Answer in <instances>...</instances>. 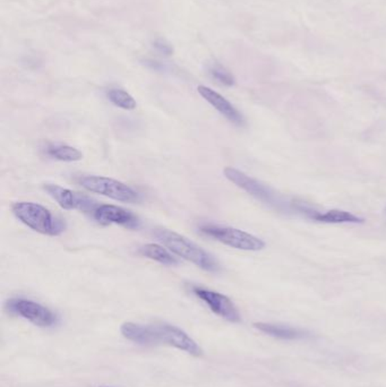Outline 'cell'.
I'll use <instances>...</instances> for the list:
<instances>
[{
    "mask_svg": "<svg viewBox=\"0 0 386 387\" xmlns=\"http://www.w3.org/2000/svg\"><path fill=\"white\" fill-rule=\"evenodd\" d=\"M120 332L125 339L136 344L145 347L168 345L186 352L193 357L203 355V350L195 340L192 339L183 329L167 322L150 325H142L132 322H124L120 327Z\"/></svg>",
    "mask_w": 386,
    "mask_h": 387,
    "instance_id": "obj_1",
    "label": "cell"
},
{
    "mask_svg": "<svg viewBox=\"0 0 386 387\" xmlns=\"http://www.w3.org/2000/svg\"><path fill=\"white\" fill-rule=\"evenodd\" d=\"M155 233V237L174 255L192 261L193 264L209 273H219L221 271V265L214 256L190 242L186 237L168 229H157Z\"/></svg>",
    "mask_w": 386,
    "mask_h": 387,
    "instance_id": "obj_2",
    "label": "cell"
},
{
    "mask_svg": "<svg viewBox=\"0 0 386 387\" xmlns=\"http://www.w3.org/2000/svg\"><path fill=\"white\" fill-rule=\"evenodd\" d=\"M12 212L23 224L45 236H60L66 230L65 220L54 215L48 209L38 203L17 202L13 204Z\"/></svg>",
    "mask_w": 386,
    "mask_h": 387,
    "instance_id": "obj_3",
    "label": "cell"
},
{
    "mask_svg": "<svg viewBox=\"0 0 386 387\" xmlns=\"http://www.w3.org/2000/svg\"><path fill=\"white\" fill-rule=\"evenodd\" d=\"M223 174L229 181H231L232 184H235L237 187L249 194L251 196L255 197L256 200H261L262 203L266 204L269 207H273L277 211H282V212H289V211L296 212L297 203H288L273 189L267 187L266 185L262 184L261 181L249 177L238 169L227 167L223 170Z\"/></svg>",
    "mask_w": 386,
    "mask_h": 387,
    "instance_id": "obj_4",
    "label": "cell"
},
{
    "mask_svg": "<svg viewBox=\"0 0 386 387\" xmlns=\"http://www.w3.org/2000/svg\"><path fill=\"white\" fill-rule=\"evenodd\" d=\"M198 229L204 236L209 237L216 242H221L223 245L239 249V250L258 252V250L264 249L265 247V242L262 239L253 236L251 233H245L242 230L231 228V226L204 223L198 226Z\"/></svg>",
    "mask_w": 386,
    "mask_h": 387,
    "instance_id": "obj_5",
    "label": "cell"
},
{
    "mask_svg": "<svg viewBox=\"0 0 386 387\" xmlns=\"http://www.w3.org/2000/svg\"><path fill=\"white\" fill-rule=\"evenodd\" d=\"M78 184L84 189L91 193L99 194L102 196L109 197L111 200L122 203H139L141 195L128 185L113 178L101 176H84L78 178Z\"/></svg>",
    "mask_w": 386,
    "mask_h": 387,
    "instance_id": "obj_6",
    "label": "cell"
},
{
    "mask_svg": "<svg viewBox=\"0 0 386 387\" xmlns=\"http://www.w3.org/2000/svg\"><path fill=\"white\" fill-rule=\"evenodd\" d=\"M7 312L14 316L21 317L23 320L32 322L33 325L49 329L54 327L59 322V317L48 307L43 306L36 301L24 299V298H13L5 305Z\"/></svg>",
    "mask_w": 386,
    "mask_h": 387,
    "instance_id": "obj_7",
    "label": "cell"
},
{
    "mask_svg": "<svg viewBox=\"0 0 386 387\" xmlns=\"http://www.w3.org/2000/svg\"><path fill=\"white\" fill-rule=\"evenodd\" d=\"M192 291L200 301L209 307L213 314H216V316L230 322H239L242 320L238 308L232 303L231 299L225 294L198 285L192 287Z\"/></svg>",
    "mask_w": 386,
    "mask_h": 387,
    "instance_id": "obj_8",
    "label": "cell"
},
{
    "mask_svg": "<svg viewBox=\"0 0 386 387\" xmlns=\"http://www.w3.org/2000/svg\"><path fill=\"white\" fill-rule=\"evenodd\" d=\"M43 189L64 210H78L84 213L92 214L99 207L95 200L87 195L61 187L58 185L47 184L43 186Z\"/></svg>",
    "mask_w": 386,
    "mask_h": 387,
    "instance_id": "obj_9",
    "label": "cell"
},
{
    "mask_svg": "<svg viewBox=\"0 0 386 387\" xmlns=\"http://www.w3.org/2000/svg\"><path fill=\"white\" fill-rule=\"evenodd\" d=\"M93 219L102 226L118 224L126 229L136 230L141 226V220L132 211L116 205H99L92 213Z\"/></svg>",
    "mask_w": 386,
    "mask_h": 387,
    "instance_id": "obj_10",
    "label": "cell"
},
{
    "mask_svg": "<svg viewBox=\"0 0 386 387\" xmlns=\"http://www.w3.org/2000/svg\"><path fill=\"white\" fill-rule=\"evenodd\" d=\"M197 91L201 94V97H203L204 100L207 101L216 111H219L225 119H228L235 126H246V119H245L242 113L238 109H236L232 104H230L221 94L218 93L212 89H209V87L203 86V85L198 86Z\"/></svg>",
    "mask_w": 386,
    "mask_h": 387,
    "instance_id": "obj_11",
    "label": "cell"
},
{
    "mask_svg": "<svg viewBox=\"0 0 386 387\" xmlns=\"http://www.w3.org/2000/svg\"><path fill=\"white\" fill-rule=\"evenodd\" d=\"M254 326L260 332L264 333L266 336H272L275 339L286 340V341L305 339L309 336L308 333L305 332L303 329L291 327V326L281 325V324L256 322Z\"/></svg>",
    "mask_w": 386,
    "mask_h": 387,
    "instance_id": "obj_12",
    "label": "cell"
},
{
    "mask_svg": "<svg viewBox=\"0 0 386 387\" xmlns=\"http://www.w3.org/2000/svg\"><path fill=\"white\" fill-rule=\"evenodd\" d=\"M139 253L144 257L158 261L162 265L174 266V265L179 264L178 258L174 257V254H171L168 249L164 248L163 246L158 245V244H146L139 247Z\"/></svg>",
    "mask_w": 386,
    "mask_h": 387,
    "instance_id": "obj_13",
    "label": "cell"
},
{
    "mask_svg": "<svg viewBox=\"0 0 386 387\" xmlns=\"http://www.w3.org/2000/svg\"><path fill=\"white\" fill-rule=\"evenodd\" d=\"M309 219L323 223H364L365 220L354 214L342 210L328 211L326 213H319L314 211Z\"/></svg>",
    "mask_w": 386,
    "mask_h": 387,
    "instance_id": "obj_14",
    "label": "cell"
},
{
    "mask_svg": "<svg viewBox=\"0 0 386 387\" xmlns=\"http://www.w3.org/2000/svg\"><path fill=\"white\" fill-rule=\"evenodd\" d=\"M45 153L49 158L61 162H78L83 159V153L81 151H78L73 146L63 145V144L47 146Z\"/></svg>",
    "mask_w": 386,
    "mask_h": 387,
    "instance_id": "obj_15",
    "label": "cell"
},
{
    "mask_svg": "<svg viewBox=\"0 0 386 387\" xmlns=\"http://www.w3.org/2000/svg\"><path fill=\"white\" fill-rule=\"evenodd\" d=\"M106 97L113 106H116L120 109L134 110L136 108L135 99L128 92L120 90V89H111V90L108 91Z\"/></svg>",
    "mask_w": 386,
    "mask_h": 387,
    "instance_id": "obj_16",
    "label": "cell"
},
{
    "mask_svg": "<svg viewBox=\"0 0 386 387\" xmlns=\"http://www.w3.org/2000/svg\"><path fill=\"white\" fill-rule=\"evenodd\" d=\"M211 74H212L213 78H216V81H219L223 85L232 86L235 84L234 76L221 66H214V67L211 68Z\"/></svg>",
    "mask_w": 386,
    "mask_h": 387,
    "instance_id": "obj_17",
    "label": "cell"
},
{
    "mask_svg": "<svg viewBox=\"0 0 386 387\" xmlns=\"http://www.w3.org/2000/svg\"><path fill=\"white\" fill-rule=\"evenodd\" d=\"M99 387H113V386H99Z\"/></svg>",
    "mask_w": 386,
    "mask_h": 387,
    "instance_id": "obj_18",
    "label": "cell"
}]
</instances>
